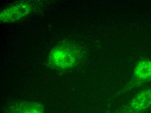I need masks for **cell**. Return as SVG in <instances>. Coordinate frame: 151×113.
<instances>
[{"instance_id":"6da1fadb","label":"cell","mask_w":151,"mask_h":113,"mask_svg":"<svg viewBox=\"0 0 151 113\" xmlns=\"http://www.w3.org/2000/svg\"><path fill=\"white\" fill-rule=\"evenodd\" d=\"M76 56L74 50L68 47L60 46L53 49L49 57L50 64L61 69L71 68L75 64Z\"/></svg>"},{"instance_id":"7a4b0ae2","label":"cell","mask_w":151,"mask_h":113,"mask_svg":"<svg viewBox=\"0 0 151 113\" xmlns=\"http://www.w3.org/2000/svg\"><path fill=\"white\" fill-rule=\"evenodd\" d=\"M151 107V89L138 92L115 113H142Z\"/></svg>"},{"instance_id":"3957f363","label":"cell","mask_w":151,"mask_h":113,"mask_svg":"<svg viewBox=\"0 0 151 113\" xmlns=\"http://www.w3.org/2000/svg\"><path fill=\"white\" fill-rule=\"evenodd\" d=\"M32 5L26 2H20L9 6L1 12V22L12 23L21 20L29 14Z\"/></svg>"},{"instance_id":"277c9868","label":"cell","mask_w":151,"mask_h":113,"mask_svg":"<svg viewBox=\"0 0 151 113\" xmlns=\"http://www.w3.org/2000/svg\"><path fill=\"white\" fill-rule=\"evenodd\" d=\"M151 82V60H143L136 65L133 72L132 86Z\"/></svg>"},{"instance_id":"5b68a950","label":"cell","mask_w":151,"mask_h":113,"mask_svg":"<svg viewBox=\"0 0 151 113\" xmlns=\"http://www.w3.org/2000/svg\"><path fill=\"white\" fill-rule=\"evenodd\" d=\"M8 113H45L43 107L34 102H22L9 107Z\"/></svg>"}]
</instances>
